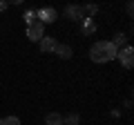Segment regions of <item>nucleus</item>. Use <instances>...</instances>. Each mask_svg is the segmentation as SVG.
Returning <instances> with one entry per match:
<instances>
[{"mask_svg":"<svg viewBox=\"0 0 134 125\" xmlns=\"http://www.w3.org/2000/svg\"><path fill=\"white\" fill-rule=\"evenodd\" d=\"M116 54H119V49H116L110 40H98V43H94L92 49H90V58L94 62H110V60L116 58Z\"/></svg>","mask_w":134,"mask_h":125,"instance_id":"nucleus-1","label":"nucleus"},{"mask_svg":"<svg viewBox=\"0 0 134 125\" xmlns=\"http://www.w3.org/2000/svg\"><path fill=\"white\" fill-rule=\"evenodd\" d=\"M116 58L121 60V65H123L125 69H132V65H134V49L130 47V45H125V47L116 54Z\"/></svg>","mask_w":134,"mask_h":125,"instance_id":"nucleus-2","label":"nucleus"},{"mask_svg":"<svg viewBox=\"0 0 134 125\" xmlns=\"http://www.w3.org/2000/svg\"><path fill=\"white\" fill-rule=\"evenodd\" d=\"M58 18V14H56V9H54V7H45V9H38L36 11V20H38L40 25H52L54 20Z\"/></svg>","mask_w":134,"mask_h":125,"instance_id":"nucleus-3","label":"nucleus"},{"mask_svg":"<svg viewBox=\"0 0 134 125\" xmlns=\"http://www.w3.org/2000/svg\"><path fill=\"white\" fill-rule=\"evenodd\" d=\"M27 38L31 40V43H40V40L45 38V25L34 22L31 27H27Z\"/></svg>","mask_w":134,"mask_h":125,"instance_id":"nucleus-4","label":"nucleus"},{"mask_svg":"<svg viewBox=\"0 0 134 125\" xmlns=\"http://www.w3.org/2000/svg\"><path fill=\"white\" fill-rule=\"evenodd\" d=\"M38 45H40V52H43V54H54V49H56V45H58V43L52 38V36H45V38L40 40Z\"/></svg>","mask_w":134,"mask_h":125,"instance_id":"nucleus-5","label":"nucleus"},{"mask_svg":"<svg viewBox=\"0 0 134 125\" xmlns=\"http://www.w3.org/2000/svg\"><path fill=\"white\" fill-rule=\"evenodd\" d=\"M65 16L69 20H81L83 18V9L76 7V5H69V7H65Z\"/></svg>","mask_w":134,"mask_h":125,"instance_id":"nucleus-6","label":"nucleus"},{"mask_svg":"<svg viewBox=\"0 0 134 125\" xmlns=\"http://www.w3.org/2000/svg\"><path fill=\"white\" fill-rule=\"evenodd\" d=\"M96 31V22H94V18H83V34H94Z\"/></svg>","mask_w":134,"mask_h":125,"instance_id":"nucleus-7","label":"nucleus"},{"mask_svg":"<svg viewBox=\"0 0 134 125\" xmlns=\"http://www.w3.org/2000/svg\"><path fill=\"white\" fill-rule=\"evenodd\" d=\"M54 54H58L60 58H72V47L69 45H56Z\"/></svg>","mask_w":134,"mask_h":125,"instance_id":"nucleus-8","label":"nucleus"},{"mask_svg":"<svg viewBox=\"0 0 134 125\" xmlns=\"http://www.w3.org/2000/svg\"><path fill=\"white\" fill-rule=\"evenodd\" d=\"M45 123H47V125H63V116L56 114V112H52V114L45 116Z\"/></svg>","mask_w":134,"mask_h":125,"instance_id":"nucleus-9","label":"nucleus"},{"mask_svg":"<svg viewBox=\"0 0 134 125\" xmlns=\"http://www.w3.org/2000/svg\"><path fill=\"white\" fill-rule=\"evenodd\" d=\"M110 43L114 45L116 49H119V47H125V43H127V36H125V34H116L114 40H110Z\"/></svg>","mask_w":134,"mask_h":125,"instance_id":"nucleus-10","label":"nucleus"},{"mask_svg":"<svg viewBox=\"0 0 134 125\" xmlns=\"http://www.w3.org/2000/svg\"><path fill=\"white\" fill-rule=\"evenodd\" d=\"M25 22H27V27H31L34 22H38V20H36V11H25Z\"/></svg>","mask_w":134,"mask_h":125,"instance_id":"nucleus-11","label":"nucleus"},{"mask_svg":"<svg viewBox=\"0 0 134 125\" xmlns=\"http://www.w3.org/2000/svg\"><path fill=\"white\" fill-rule=\"evenodd\" d=\"M0 125H20V118H16V116H7V118H0Z\"/></svg>","mask_w":134,"mask_h":125,"instance_id":"nucleus-12","label":"nucleus"},{"mask_svg":"<svg viewBox=\"0 0 134 125\" xmlns=\"http://www.w3.org/2000/svg\"><path fill=\"white\" fill-rule=\"evenodd\" d=\"M81 9H83V14H96V11H98V7H96V5H87V7H81Z\"/></svg>","mask_w":134,"mask_h":125,"instance_id":"nucleus-13","label":"nucleus"},{"mask_svg":"<svg viewBox=\"0 0 134 125\" xmlns=\"http://www.w3.org/2000/svg\"><path fill=\"white\" fill-rule=\"evenodd\" d=\"M65 125H78V116L76 114H69L67 121H65Z\"/></svg>","mask_w":134,"mask_h":125,"instance_id":"nucleus-14","label":"nucleus"},{"mask_svg":"<svg viewBox=\"0 0 134 125\" xmlns=\"http://www.w3.org/2000/svg\"><path fill=\"white\" fill-rule=\"evenodd\" d=\"M7 9V2H0V11H5Z\"/></svg>","mask_w":134,"mask_h":125,"instance_id":"nucleus-15","label":"nucleus"}]
</instances>
